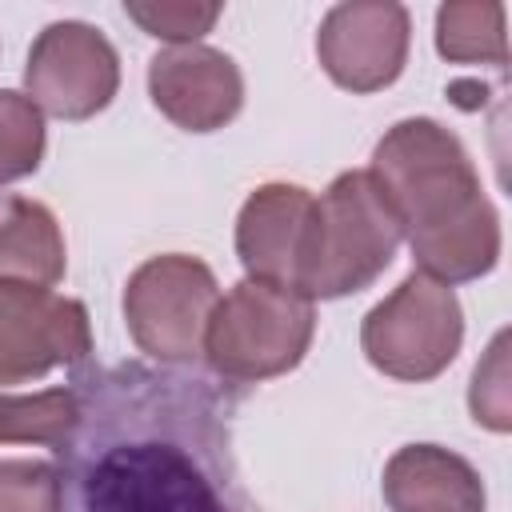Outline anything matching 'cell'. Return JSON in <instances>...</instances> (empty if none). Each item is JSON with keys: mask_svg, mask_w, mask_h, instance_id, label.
I'll return each instance as SVG.
<instances>
[{"mask_svg": "<svg viewBox=\"0 0 512 512\" xmlns=\"http://www.w3.org/2000/svg\"><path fill=\"white\" fill-rule=\"evenodd\" d=\"M404 232L360 168L340 172L312 204L296 292L304 300H340L364 292L396 256Z\"/></svg>", "mask_w": 512, "mask_h": 512, "instance_id": "cell-3", "label": "cell"}, {"mask_svg": "<svg viewBox=\"0 0 512 512\" xmlns=\"http://www.w3.org/2000/svg\"><path fill=\"white\" fill-rule=\"evenodd\" d=\"M316 196L300 184H260L236 216V256L248 280L296 292ZM300 296V292H296Z\"/></svg>", "mask_w": 512, "mask_h": 512, "instance_id": "cell-11", "label": "cell"}, {"mask_svg": "<svg viewBox=\"0 0 512 512\" xmlns=\"http://www.w3.org/2000/svg\"><path fill=\"white\" fill-rule=\"evenodd\" d=\"M92 356V324L80 300L40 284L0 280V384H28Z\"/></svg>", "mask_w": 512, "mask_h": 512, "instance_id": "cell-8", "label": "cell"}, {"mask_svg": "<svg viewBox=\"0 0 512 512\" xmlns=\"http://www.w3.org/2000/svg\"><path fill=\"white\" fill-rule=\"evenodd\" d=\"M384 504L392 512H484V480L480 472L440 448V444H404L384 464Z\"/></svg>", "mask_w": 512, "mask_h": 512, "instance_id": "cell-12", "label": "cell"}, {"mask_svg": "<svg viewBox=\"0 0 512 512\" xmlns=\"http://www.w3.org/2000/svg\"><path fill=\"white\" fill-rule=\"evenodd\" d=\"M220 300L212 268L184 252L144 260L124 288V324L144 356L180 368L204 356V328Z\"/></svg>", "mask_w": 512, "mask_h": 512, "instance_id": "cell-6", "label": "cell"}, {"mask_svg": "<svg viewBox=\"0 0 512 512\" xmlns=\"http://www.w3.org/2000/svg\"><path fill=\"white\" fill-rule=\"evenodd\" d=\"M68 252L60 220L48 204L16 192H0V280L56 284L64 280Z\"/></svg>", "mask_w": 512, "mask_h": 512, "instance_id": "cell-13", "label": "cell"}, {"mask_svg": "<svg viewBox=\"0 0 512 512\" xmlns=\"http://www.w3.org/2000/svg\"><path fill=\"white\" fill-rule=\"evenodd\" d=\"M312 332V300L276 284L240 280L216 300L208 316L204 360L228 384H260L292 372L304 360Z\"/></svg>", "mask_w": 512, "mask_h": 512, "instance_id": "cell-4", "label": "cell"}, {"mask_svg": "<svg viewBox=\"0 0 512 512\" xmlns=\"http://www.w3.org/2000/svg\"><path fill=\"white\" fill-rule=\"evenodd\" d=\"M76 424L56 444L60 512H264L236 468V396L220 384L120 360L76 368Z\"/></svg>", "mask_w": 512, "mask_h": 512, "instance_id": "cell-1", "label": "cell"}, {"mask_svg": "<svg viewBox=\"0 0 512 512\" xmlns=\"http://www.w3.org/2000/svg\"><path fill=\"white\" fill-rule=\"evenodd\" d=\"M412 16L396 0H348L324 12L316 56L344 92H380L400 80L408 64Z\"/></svg>", "mask_w": 512, "mask_h": 512, "instance_id": "cell-9", "label": "cell"}, {"mask_svg": "<svg viewBox=\"0 0 512 512\" xmlns=\"http://www.w3.org/2000/svg\"><path fill=\"white\" fill-rule=\"evenodd\" d=\"M148 96L184 132H216L244 104L236 60L208 44H172L148 60Z\"/></svg>", "mask_w": 512, "mask_h": 512, "instance_id": "cell-10", "label": "cell"}, {"mask_svg": "<svg viewBox=\"0 0 512 512\" xmlns=\"http://www.w3.org/2000/svg\"><path fill=\"white\" fill-rule=\"evenodd\" d=\"M76 424V392L68 388H44L32 396H8L0 392V444H64V436Z\"/></svg>", "mask_w": 512, "mask_h": 512, "instance_id": "cell-15", "label": "cell"}, {"mask_svg": "<svg viewBox=\"0 0 512 512\" xmlns=\"http://www.w3.org/2000/svg\"><path fill=\"white\" fill-rule=\"evenodd\" d=\"M0 512H60L52 460H0Z\"/></svg>", "mask_w": 512, "mask_h": 512, "instance_id": "cell-17", "label": "cell"}, {"mask_svg": "<svg viewBox=\"0 0 512 512\" xmlns=\"http://www.w3.org/2000/svg\"><path fill=\"white\" fill-rule=\"evenodd\" d=\"M24 88L40 112L88 120L112 104L120 88V56L100 28L84 20H56L28 48Z\"/></svg>", "mask_w": 512, "mask_h": 512, "instance_id": "cell-7", "label": "cell"}, {"mask_svg": "<svg viewBox=\"0 0 512 512\" xmlns=\"http://www.w3.org/2000/svg\"><path fill=\"white\" fill-rule=\"evenodd\" d=\"M464 344V308L456 292L424 272H408L360 324L368 364L392 380H436Z\"/></svg>", "mask_w": 512, "mask_h": 512, "instance_id": "cell-5", "label": "cell"}, {"mask_svg": "<svg viewBox=\"0 0 512 512\" xmlns=\"http://www.w3.org/2000/svg\"><path fill=\"white\" fill-rule=\"evenodd\" d=\"M220 4H124V16L136 20L148 36L156 40H172V44H196L204 32H212V24L220 20Z\"/></svg>", "mask_w": 512, "mask_h": 512, "instance_id": "cell-19", "label": "cell"}, {"mask_svg": "<svg viewBox=\"0 0 512 512\" xmlns=\"http://www.w3.org/2000/svg\"><path fill=\"white\" fill-rule=\"evenodd\" d=\"M44 144H48V132H44L40 108L24 92L4 88L0 92V184L32 176L44 160Z\"/></svg>", "mask_w": 512, "mask_h": 512, "instance_id": "cell-16", "label": "cell"}, {"mask_svg": "<svg viewBox=\"0 0 512 512\" xmlns=\"http://www.w3.org/2000/svg\"><path fill=\"white\" fill-rule=\"evenodd\" d=\"M468 408H472V420L484 424V428H492V432H508L512 428V404H508V332H496L484 364H476Z\"/></svg>", "mask_w": 512, "mask_h": 512, "instance_id": "cell-18", "label": "cell"}, {"mask_svg": "<svg viewBox=\"0 0 512 512\" xmlns=\"http://www.w3.org/2000/svg\"><path fill=\"white\" fill-rule=\"evenodd\" d=\"M368 176L400 220L416 272L452 288L496 268L500 216L456 132L428 116L400 120L380 136Z\"/></svg>", "mask_w": 512, "mask_h": 512, "instance_id": "cell-2", "label": "cell"}, {"mask_svg": "<svg viewBox=\"0 0 512 512\" xmlns=\"http://www.w3.org/2000/svg\"><path fill=\"white\" fill-rule=\"evenodd\" d=\"M504 4L488 0H452L436 8V52L452 64H508V44H504Z\"/></svg>", "mask_w": 512, "mask_h": 512, "instance_id": "cell-14", "label": "cell"}]
</instances>
